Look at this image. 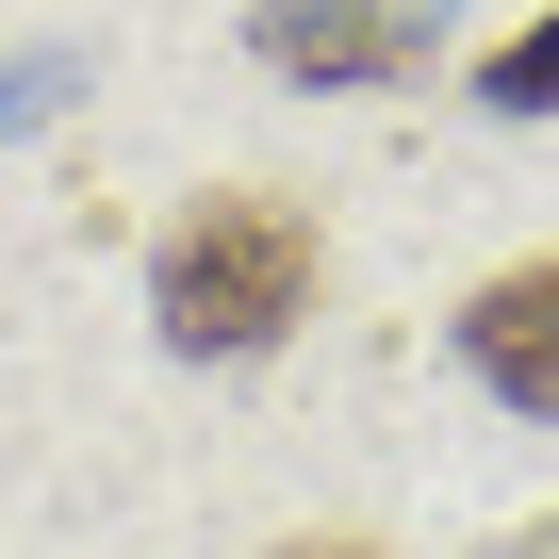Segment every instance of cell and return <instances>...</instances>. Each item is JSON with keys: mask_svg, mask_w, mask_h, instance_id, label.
Masks as SVG:
<instances>
[{"mask_svg": "<svg viewBox=\"0 0 559 559\" xmlns=\"http://www.w3.org/2000/svg\"><path fill=\"white\" fill-rule=\"evenodd\" d=\"M313 280H330V247H313L297 198H280V181H214L148 247V330L181 362H280L313 330Z\"/></svg>", "mask_w": 559, "mask_h": 559, "instance_id": "6da1fadb", "label": "cell"}, {"mask_svg": "<svg viewBox=\"0 0 559 559\" xmlns=\"http://www.w3.org/2000/svg\"><path fill=\"white\" fill-rule=\"evenodd\" d=\"M461 379L493 412H543L559 428V247L543 263H493L477 297H461Z\"/></svg>", "mask_w": 559, "mask_h": 559, "instance_id": "7a4b0ae2", "label": "cell"}, {"mask_svg": "<svg viewBox=\"0 0 559 559\" xmlns=\"http://www.w3.org/2000/svg\"><path fill=\"white\" fill-rule=\"evenodd\" d=\"M444 34V0H263V67L297 83H412Z\"/></svg>", "mask_w": 559, "mask_h": 559, "instance_id": "3957f363", "label": "cell"}, {"mask_svg": "<svg viewBox=\"0 0 559 559\" xmlns=\"http://www.w3.org/2000/svg\"><path fill=\"white\" fill-rule=\"evenodd\" d=\"M477 99H493V116H559V17H526V34L477 67Z\"/></svg>", "mask_w": 559, "mask_h": 559, "instance_id": "277c9868", "label": "cell"}, {"mask_svg": "<svg viewBox=\"0 0 559 559\" xmlns=\"http://www.w3.org/2000/svg\"><path fill=\"white\" fill-rule=\"evenodd\" d=\"M280 559H395V543H362V526H297Z\"/></svg>", "mask_w": 559, "mask_h": 559, "instance_id": "5b68a950", "label": "cell"}]
</instances>
